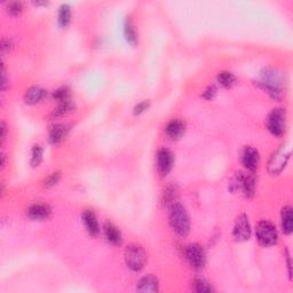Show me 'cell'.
Wrapping results in <instances>:
<instances>
[{
  "mask_svg": "<svg viewBox=\"0 0 293 293\" xmlns=\"http://www.w3.org/2000/svg\"><path fill=\"white\" fill-rule=\"evenodd\" d=\"M82 222H84L88 234L92 236H98V232H100V227H98L97 215L94 214V212L85 211L82 213Z\"/></svg>",
  "mask_w": 293,
  "mask_h": 293,
  "instance_id": "cell-12",
  "label": "cell"
},
{
  "mask_svg": "<svg viewBox=\"0 0 293 293\" xmlns=\"http://www.w3.org/2000/svg\"><path fill=\"white\" fill-rule=\"evenodd\" d=\"M257 240L262 246H272L278 241V232L275 226L270 221H260L256 229Z\"/></svg>",
  "mask_w": 293,
  "mask_h": 293,
  "instance_id": "cell-4",
  "label": "cell"
},
{
  "mask_svg": "<svg viewBox=\"0 0 293 293\" xmlns=\"http://www.w3.org/2000/svg\"><path fill=\"white\" fill-rule=\"evenodd\" d=\"M53 97L57 102H60V103L68 102L70 101V90L66 86H63V87H60L59 90L54 92Z\"/></svg>",
  "mask_w": 293,
  "mask_h": 293,
  "instance_id": "cell-23",
  "label": "cell"
},
{
  "mask_svg": "<svg viewBox=\"0 0 293 293\" xmlns=\"http://www.w3.org/2000/svg\"><path fill=\"white\" fill-rule=\"evenodd\" d=\"M215 93H216V88L214 87V86H210L208 90H206L205 93H204V97H205L206 98H212L215 95Z\"/></svg>",
  "mask_w": 293,
  "mask_h": 293,
  "instance_id": "cell-30",
  "label": "cell"
},
{
  "mask_svg": "<svg viewBox=\"0 0 293 293\" xmlns=\"http://www.w3.org/2000/svg\"><path fill=\"white\" fill-rule=\"evenodd\" d=\"M43 161V148L40 146H33V154H31V165L38 166Z\"/></svg>",
  "mask_w": 293,
  "mask_h": 293,
  "instance_id": "cell-24",
  "label": "cell"
},
{
  "mask_svg": "<svg viewBox=\"0 0 293 293\" xmlns=\"http://www.w3.org/2000/svg\"><path fill=\"white\" fill-rule=\"evenodd\" d=\"M46 97V91L39 86L29 88L24 95V102L27 104H36Z\"/></svg>",
  "mask_w": 293,
  "mask_h": 293,
  "instance_id": "cell-15",
  "label": "cell"
},
{
  "mask_svg": "<svg viewBox=\"0 0 293 293\" xmlns=\"http://www.w3.org/2000/svg\"><path fill=\"white\" fill-rule=\"evenodd\" d=\"M194 290L199 293H208V292H212L213 288L208 282L203 281V279H197V281H195V283H194Z\"/></svg>",
  "mask_w": 293,
  "mask_h": 293,
  "instance_id": "cell-25",
  "label": "cell"
},
{
  "mask_svg": "<svg viewBox=\"0 0 293 293\" xmlns=\"http://www.w3.org/2000/svg\"><path fill=\"white\" fill-rule=\"evenodd\" d=\"M71 21V9L68 5H62L59 11V24L61 27H66Z\"/></svg>",
  "mask_w": 293,
  "mask_h": 293,
  "instance_id": "cell-22",
  "label": "cell"
},
{
  "mask_svg": "<svg viewBox=\"0 0 293 293\" xmlns=\"http://www.w3.org/2000/svg\"><path fill=\"white\" fill-rule=\"evenodd\" d=\"M7 9H8L9 14L18 15L22 12V9H23V6H22L21 2L13 1V2H9V4L7 5Z\"/></svg>",
  "mask_w": 293,
  "mask_h": 293,
  "instance_id": "cell-27",
  "label": "cell"
},
{
  "mask_svg": "<svg viewBox=\"0 0 293 293\" xmlns=\"http://www.w3.org/2000/svg\"><path fill=\"white\" fill-rule=\"evenodd\" d=\"M60 180V174L59 173H53L50 177L45 181V187L46 188H50L53 186H55V184L59 182Z\"/></svg>",
  "mask_w": 293,
  "mask_h": 293,
  "instance_id": "cell-28",
  "label": "cell"
},
{
  "mask_svg": "<svg viewBox=\"0 0 293 293\" xmlns=\"http://www.w3.org/2000/svg\"><path fill=\"white\" fill-rule=\"evenodd\" d=\"M125 262L133 272H140L146 262V253L142 246L138 244H130L125 250Z\"/></svg>",
  "mask_w": 293,
  "mask_h": 293,
  "instance_id": "cell-3",
  "label": "cell"
},
{
  "mask_svg": "<svg viewBox=\"0 0 293 293\" xmlns=\"http://www.w3.org/2000/svg\"><path fill=\"white\" fill-rule=\"evenodd\" d=\"M234 238L236 241H247L251 236V227L248 218L245 214H241L237 216L236 222L234 226V231H232Z\"/></svg>",
  "mask_w": 293,
  "mask_h": 293,
  "instance_id": "cell-7",
  "label": "cell"
},
{
  "mask_svg": "<svg viewBox=\"0 0 293 293\" xmlns=\"http://www.w3.org/2000/svg\"><path fill=\"white\" fill-rule=\"evenodd\" d=\"M73 110V104L71 102H63V103H60V106L57 107V109L54 111V114L55 116H65V114L71 113Z\"/></svg>",
  "mask_w": 293,
  "mask_h": 293,
  "instance_id": "cell-26",
  "label": "cell"
},
{
  "mask_svg": "<svg viewBox=\"0 0 293 293\" xmlns=\"http://www.w3.org/2000/svg\"><path fill=\"white\" fill-rule=\"evenodd\" d=\"M218 82L221 86H224V87L229 88V87H231L232 85H235V82H236V78H235V76L232 75L231 72L222 71L218 75Z\"/></svg>",
  "mask_w": 293,
  "mask_h": 293,
  "instance_id": "cell-21",
  "label": "cell"
},
{
  "mask_svg": "<svg viewBox=\"0 0 293 293\" xmlns=\"http://www.w3.org/2000/svg\"><path fill=\"white\" fill-rule=\"evenodd\" d=\"M50 208L46 204H33L28 210V215L33 220H45L50 214Z\"/></svg>",
  "mask_w": 293,
  "mask_h": 293,
  "instance_id": "cell-13",
  "label": "cell"
},
{
  "mask_svg": "<svg viewBox=\"0 0 293 293\" xmlns=\"http://www.w3.org/2000/svg\"><path fill=\"white\" fill-rule=\"evenodd\" d=\"M282 228L284 234L290 235L293 229V215L291 206H285L282 210Z\"/></svg>",
  "mask_w": 293,
  "mask_h": 293,
  "instance_id": "cell-18",
  "label": "cell"
},
{
  "mask_svg": "<svg viewBox=\"0 0 293 293\" xmlns=\"http://www.w3.org/2000/svg\"><path fill=\"white\" fill-rule=\"evenodd\" d=\"M174 163L173 154L168 149H161L157 154V167L159 173L166 175L172 170Z\"/></svg>",
  "mask_w": 293,
  "mask_h": 293,
  "instance_id": "cell-8",
  "label": "cell"
},
{
  "mask_svg": "<svg viewBox=\"0 0 293 293\" xmlns=\"http://www.w3.org/2000/svg\"><path fill=\"white\" fill-rule=\"evenodd\" d=\"M136 290L140 292H157L158 291V281L155 276L146 275L142 277L138 283Z\"/></svg>",
  "mask_w": 293,
  "mask_h": 293,
  "instance_id": "cell-14",
  "label": "cell"
},
{
  "mask_svg": "<svg viewBox=\"0 0 293 293\" xmlns=\"http://www.w3.org/2000/svg\"><path fill=\"white\" fill-rule=\"evenodd\" d=\"M242 161H243V165L245 166V168H247V170L251 172L256 171L260 163L259 151H258L257 149L252 148V146H247L243 152Z\"/></svg>",
  "mask_w": 293,
  "mask_h": 293,
  "instance_id": "cell-9",
  "label": "cell"
},
{
  "mask_svg": "<svg viewBox=\"0 0 293 293\" xmlns=\"http://www.w3.org/2000/svg\"><path fill=\"white\" fill-rule=\"evenodd\" d=\"M286 127V114L283 109H274L267 118V129L273 135L284 134Z\"/></svg>",
  "mask_w": 293,
  "mask_h": 293,
  "instance_id": "cell-5",
  "label": "cell"
},
{
  "mask_svg": "<svg viewBox=\"0 0 293 293\" xmlns=\"http://www.w3.org/2000/svg\"><path fill=\"white\" fill-rule=\"evenodd\" d=\"M124 34L130 45H135L138 43V33H136L134 24L130 17L126 18L125 24H124Z\"/></svg>",
  "mask_w": 293,
  "mask_h": 293,
  "instance_id": "cell-19",
  "label": "cell"
},
{
  "mask_svg": "<svg viewBox=\"0 0 293 293\" xmlns=\"http://www.w3.org/2000/svg\"><path fill=\"white\" fill-rule=\"evenodd\" d=\"M186 258L190 266L195 269L203 268L205 265V252L199 244H190L186 248Z\"/></svg>",
  "mask_w": 293,
  "mask_h": 293,
  "instance_id": "cell-6",
  "label": "cell"
},
{
  "mask_svg": "<svg viewBox=\"0 0 293 293\" xmlns=\"http://www.w3.org/2000/svg\"><path fill=\"white\" fill-rule=\"evenodd\" d=\"M149 108V101H142L139 104H136L134 108V114H140Z\"/></svg>",
  "mask_w": 293,
  "mask_h": 293,
  "instance_id": "cell-29",
  "label": "cell"
},
{
  "mask_svg": "<svg viewBox=\"0 0 293 293\" xmlns=\"http://www.w3.org/2000/svg\"><path fill=\"white\" fill-rule=\"evenodd\" d=\"M282 72L277 69L266 68L260 75L259 84L262 86L273 98H279L282 95L283 84H284Z\"/></svg>",
  "mask_w": 293,
  "mask_h": 293,
  "instance_id": "cell-1",
  "label": "cell"
},
{
  "mask_svg": "<svg viewBox=\"0 0 293 293\" xmlns=\"http://www.w3.org/2000/svg\"><path fill=\"white\" fill-rule=\"evenodd\" d=\"M104 235H106L107 241L114 245H119L123 241L122 234H120L118 228L114 227L113 224H109V222L104 226Z\"/></svg>",
  "mask_w": 293,
  "mask_h": 293,
  "instance_id": "cell-17",
  "label": "cell"
},
{
  "mask_svg": "<svg viewBox=\"0 0 293 293\" xmlns=\"http://www.w3.org/2000/svg\"><path fill=\"white\" fill-rule=\"evenodd\" d=\"M68 126L66 125H55L52 127L49 132V142L53 145H59L63 140L65 139L66 134H68Z\"/></svg>",
  "mask_w": 293,
  "mask_h": 293,
  "instance_id": "cell-16",
  "label": "cell"
},
{
  "mask_svg": "<svg viewBox=\"0 0 293 293\" xmlns=\"http://www.w3.org/2000/svg\"><path fill=\"white\" fill-rule=\"evenodd\" d=\"M290 157V154H285L284 150L281 149V150H278L276 152V154H274V156L270 159L269 162V172L273 174H277L279 173L284 166L288 163V159Z\"/></svg>",
  "mask_w": 293,
  "mask_h": 293,
  "instance_id": "cell-10",
  "label": "cell"
},
{
  "mask_svg": "<svg viewBox=\"0 0 293 293\" xmlns=\"http://www.w3.org/2000/svg\"><path fill=\"white\" fill-rule=\"evenodd\" d=\"M254 189H256V181L254 178L251 175L245 177L243 175V182H242V192L245 194V196L250 197L254 194Z\"/></svg>",
  "mask_w": 293,
  "mask_h": 293,
  "instance_id": "cell-20",
  "label": "cell"
},
{
  "mask_svg": "<svg viewBox=\"0 0 293 293\" xmlns=\"http://www.w3.org/2000/svg\"><path fill=\"white\" fill-rule=\"evenodd\" d=\"M184 130H186V124L180 119H173L167 124L165 127V133H166L168 138L178 140L184 134Z\"/></svg>",
  "mask_w": 293,
  "mask_h": 293,
  "instance_id": "cell-11",
  "label": "cell"
},
{
  "mask_svg": "<svg viewBox=\"0 0 293 293\" xmlns=\"http://www.w3.org/2000/svg\"><path fill=\"white\" fill-rule=\"evenodd\" d=\"M170 224L173 230L181 237L187 236L190 230V220L186 209L179 203L171 205Z\"/></svg>",
  "mask_w": 293,
  "mask_h": 293,
  "instance_id": "cell-2",
  "label": "cell"
}]
</instances>
